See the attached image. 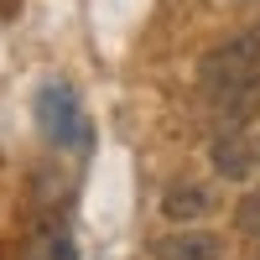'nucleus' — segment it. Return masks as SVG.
Listing matches in <instances>:
<instances>
[{
	"label": "nucleus",
	"mask_w": 260,
	"mask_h": 260,
	"mask_svg": "<svg viewBox=\"0 0 260 260\" xmlns=\"http://www.w3.org/2000/svg\"><path fill=\"white\" fill-rule=\"evenodd\" d=\"M213 187L208 182H172L167 187V198H161V213L172 224H198V219H208L213 213Z\"/></svg>",
	"instance_id": "4"
},
{
	"label": "nucleus",
	"mask_w": 260,
	"mask_h": 260,
	"mask_svg": "<svg viewBox=\"0 0 260 260\" xmlns=\"http://www.w3.org/2000/svg\"><path fill=\"white\" fill-rule=\"evenodd\" d=\"M156 260H224V240L219 234H203V229H187V234L161 240Z\"/></svg>",
	"instance_id": "5"
},
{
	"label": "nucleus",
	"mask_w": 260,
	"mask_h": 260,
	"mask_svg": "<svg viewBox=\"0 0 260 260\" xmlns=\"http://www.w3.org/2000/svg\"><path fill=\"white\" fill-rule=\"evenodd\" d=\"M37 125H42V136L52 146H73L89 130L83 125V110H78V94L68 83H42L37 89Z\"/></svg>",
	"instance_id": "2"
},
{
	"label": "nucleus",
	"mask_w": 260,
	"mask_h": 260,
	"mask_svg": "<svg viewBox=\"0 0 260 260\" xmlns=\"http://www.w3.org/2000/svg\"><path fill=\"white\" fill-rule=\"evenodd\" d=\"M255 167H260L255 141L245 136L240 125H224L219 136H213V172L229 177V182H245V177H255Z\"/></svg>",
	"instance_id": "3"
},
{
	"label": "nucleus",
	"mask_w": 260,
	"mask_h": 260,
	"mask_svg": "<svg viewBox=\"0 0 260 260\" xmlns=\"http://www.w3.org/2000/svg\"><path fill=\"white\" fill-rule=\"evenodd\" d=\"M255 260H260V240H255Z\"/></svg>",
	"instance_id": "7"
},
{
	"label": "nucleus",
	"mask_w": 260,
	"mask_h": 260,
	"mask_svg": "<svg viewBox=\"0 0 260 260\" xmlns=\"http://www.w3.org/2000/svg\"><path fill=\"white\" fill-rule=\"evenodd\" d=\"M198 89L224 125H245L260 110V31L219 42L198 68Z\"/></svg>",
	"instance_id": "1"
},
{
	"label": "nucleus",
	"mask_w": 260,
	"mask_h": 260,
	"mask_svg": "<svg viewBox=\"0 0 260 260\" xmlns=\"http://www.w3.org/2000/svg\"><path fill=\"white\" fill-rule=\"evenodd\" d=\"M234 229H240L245 240H260V187L240 198V208H234Z\"/></svg>",
	"instance_id": "6"
}]
</instances>
